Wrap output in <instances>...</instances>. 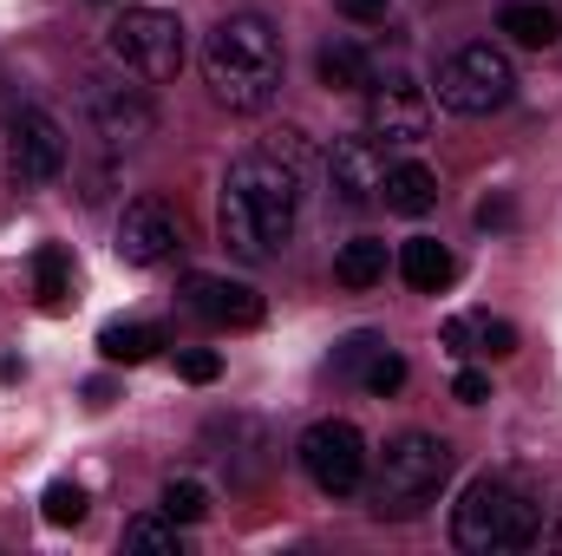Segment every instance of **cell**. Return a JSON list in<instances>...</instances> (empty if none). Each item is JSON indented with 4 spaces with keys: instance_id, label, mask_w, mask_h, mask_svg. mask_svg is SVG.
<instances>
[{
    "instance_id": "25",
    "label": "cell",
    "mask_w": 562,
    "mask_h": 556,
    "mask_svg": "<svg viewBox=\"0 0 562 556\" xmlns=\"http://www.w3.org/2000/svg\"><path fill=\"white\" fill-rule=\"evenodd\" d=\"M471 327H477V354H491V360L517 354V327L510 321H471Z\"/></svg>"
},
{
    "instance_id": "2",
    "label": "cell",
    "mask_w": 562,
    "mask_h": 556,
    "mask_svg": "<svg viewBox=\"0 0 562 556\" xmlns=\"http://www.w3.org/2000/svg\"><path fill=\"white\" fill-rule=\"evenodd\" d=\"M203 79L229 112H269L281 92V40L262 13H229L203 40Z\"/></svg>"
},
{
    "instance_id": "12",
    "label": "cell",
    "mask_w": 562,
    "mask_h": 556,
    "mask_svg": "<svg viewBox=\"0 0 562 556\" xmlns=\"http://www.w3.org/2000/svg\"><path fill=\"white\" fill-rule=\"evenodd\" d=\"M177 243H183V230H177V216H170L157 197L125 203V216H119V256H125L132 269H157V263H170Z\"/></svg>"
},
{
    "instance_id": "10",
    "label": "cell",
    "mask_w": 562,
    "mask_h": 556,
    "mask_svg": "<svg viewBox=\"0 0 562 556\" xmlns=\"http://www.w3.org/2000/svg\"><path fill=\"white\" fill-rule=\"evenodd\" d=\"M367 132L386 144H419L431 132V99H425L419 79H406V73L373 79L367 86Z\"/></svg>"
},
{
    "instance_id": "14",
    "label": "cell",
    "mask_w": 562,
    "mask_h": 556,
    "mask_svg": "<svg viewBox=\"0 0 562 556\" xmlns=\"http://www.w3.org/2000/svg\"><path fill=\"white\" fill-rule=\"evenodd\" d=\"M497 33H510L517 46L543 53V46L562 40V13L550 7V0H504V7H497Z\"/></svg>"
},
{
    "instance_id": "19",
    "label": "cell",
    "mask_w": 562,
    "mask_h": 556,
    "mask_svg": "<svg viewBox=\"0 0 562 556\" xmlns=\"http://www.w3.org/2000/svg\"><path fill=\"white\" fill-rule=\"evenodd\" d=\"M157 347H164V334L144 327V321H112V327L99 334V354H105L112 367H138V360H150Z\"/></svg>"
},
{
    "instance_id": "24",
    "label": "cell",
    "mask_w": 562,
    "mask_h": 556,
    "mask_svg": "<svg viewBox=\"0 0 562 556\" xmlns=\"http://www.w3.org/2000/svg\"><path fill=\"white\" fill-rule=\"evenodd\" d=\"M40 511H46V524H79L86 518V491L79 485H46Z\"/></svg>"
},
{
    "instance_id": "22",
    "label": "cell",
    "mask_w": 562,
    "mask_h": 556,
    "mask_svg": "<svg viewBox=\"0 0 562 556\" xmlns=\"http://www.w3.org/2000/svg\"><path fill=\"white\" fill-rule=\"evenodd\" d=\"M125 551H164V556H177V551H183L177 518H132V524H125Z\"/></svg>"
},
{
    "instance_id": "16",
    "label": "cell",
    "mask_w": 562,
    "mask_h": 556,
    "mask_svg": "<svg viewBox=\"0 0 562 556\" xmlns=\"http://www.w3.org/2000/svg\"><path fill=\"white\" fill-rule=\"evenodd\" d=\"M451 269H458V263H451V249H445L438 236H413V243L400 249V276L413 281L419 294H438V288L451 281Z\"/></svg>"
},
{
    "instance_id": "15",
    "label": "cell",
    "mask_w": 562,
    "mask_h": 556,
    "mask_svg": "<svg viewBox=\"0 0 562 556\" xmlns=\"http://www.w3.org/2000/svg\"><path fill=\"white\" fill-rule=\"evenodd\" d=\"M314 66H321V86H327V92H367V86H373V59H367L353 40H327Z\"/></svg>"
},
{
    "instance_id": "32",
    "label": "cell",
    "mask_w": 562,
    "mask_h": 556,
    "mask_svg": "<svg viewBox=\"0 0 562 556\" xmlns=\"http://www.w3.org/2000/svg\"><path fill=\"white\" fill-rule=\"evenodd\" d=\"M557 544H562V524H557Z\"/></svg>"
},
{
    "instance_id": "7",
    "label": "cell",
    "mask_w": 562,
    "mask_h": 556,
    "mask_svg": "<svg viewBox=\"0 0 562 556\" xmlns=\"http://www.w3.org/2000/svg\"><path fill=\"white\" fill-rule=\"evenodd\" d=\"M301 471L314 478V491L327 498H353L367 485V438L353 419H321L301 432Z\"/></svg>"
},
{
    "instance_id": "29",
    "label": "cell",
    "mask_w": 562,
    "mask_h": 556,
    "mask_svg": "<svg viewBox=\"0 0 562 556\" xmlns=\"http://www.w3.org/2000/svg\"><path fill=\"white\" fill-rule=\"evenodd\" d=\"M471 341H477V327H471V321H445V347H451V354H477Z\"/></svg>"
},
{
    "instance_id": "5",
    "label": "cell",
    "mask_w": 562,
    "mask_h": 556,
    "mask_svg": "<svg viewBox=\"0 0 562 556\" xmlns=\"http://www.w3.org/2000/svg\"><path fill=\"white\" fill-rule=\"evenodd\" d=\"M431 86H438V105H445V112H458V119H491V112H504V105L517 99V66H510L504 46L471 40V46H458V53L438 66Z\"/></svg>"
},
{
    "instance_id": "18",
    "label": "cell",
    "mask_w": 562,
    "mask_h": 556,
    "mask_svg": "<svg viewBox=\"0 0 562 556\" xmlns=\"http://www.w3.org/2000/svg\"><path fill=\"white\" fill-rule=\"evenodd\" d=\"M334 281H340V288H373V281H386V243H380V236H353V243H340V256H334Z\"/></svg>"
},
{
    "instance_id": "8",
    "label": "cell",
    "mask_w": 562,
    "mask_h": 556,
    "mask_svg": "<svg viewBox=\"0 0 562 556\" xmlns=\"http://www.w3.org/2000/svg\"><path fill=\"white\" fill-rule=\"evenodd\" d=\"M7 170H13V184H53L59 170H66V132H59V119L53 112H40V105H20L13 119H7Z\"/></svg>"
},
{
    "instance_id": "27",
    "label": "cell",
    "mask_w": 562,
    "mask_h": 556,
    "mask_svg": "<svg viewBox=\"0 0 562 556\" xmlns=\"http://www.w3.org/2000/svg\"><path fill=\"white\" fill-rule=\"evenodd\" d=\"M373 354H380V341H373V334H347V341H340V354H334V367H340V374H353V367H367Z\"/></svg>"
},
{
    "instance_id": "31",
    "label": "cell",
    "mask_w": 562,
    "mask_h": 556,
    "mask_svg": "<svg viewBox=\"0 0 562 556\" xmlns=\"http://www.w3.org/2000/svg\"><path fill=\"white\" fill-rule=\"evenodd\" d=\"M477 223H484V230H504V223H510V203H504V197L477 203Z\"/></svg>"
},
{
    "instance_id": "20",
    "label": "cell",
    "mask_w": 562,
    "mask_h": 556,
    "mask_svg": "<svg viewBox=\"0 0 562 556\" xmlns=\"http://www.w3.org/2000/svg\"><path fill=\"white\" fill-rule=\"evenodd\" d=\"M33 294H40V308H66V294H72V256L59 243L33 249Z\"/></svg>"
},
{
    "instance_id": "9",
    "label": "cell",
    "mask_w": 562,
    "mask_h": 556,
    "mask_svg": "<svg viewBox=\"0 0 562 556\" xmlns=\"http://www.w3.org/2000/svg\"><path fill=\"white\" fill-rule=\"evenodd\" d=\"M86 119H92V138L105 151H138L157 132V112L138 86H112V79H92L86 86Z\"/></svg>"
},
{
    "instance_id": "28",
    "label": "cell",
    "mask_w": 562,
    "mask_h": 556,
    "mask_svg": "<svg viewBox=\"0 0 562 556\" xmlns=\"http://www.w3.org/2000/svg\"><path fill=\"white\" fill-rule=\"evenodd\" d=\"M451 400H464V407H484V400H491V380H484L477 367H464V374L451 380Z\"/></svg>"
},
{
    "instance_id": "17",
    "label": "cell",
    "mask_w": 562,
    "mask_h": 556,
    "mask_svg": "<svg viewBox=\"0 0 562 556\" xmlns=\"http://www.w3.org/2000/svg\"><path fill=\"white\" fill-rule=\"evenodd\" d=\"M380 197H386V210H400V216H425V210L438 203V177H431L425 164H393Z\"/></svg>"
},
{
    "instance_id": "23",
    "label": "cell",
    "mask_w": 562,
    "mask_h": 556,
    "mask_svg": "<svg viewBox=\"0 0 562 556\" xmlns=\"http://www.w3.org/2000/svg\"><path fill=\"white\" fill-rule=\"evenodd\" d=\"M360 380H367V393H380V400H386V393H400V387H406V360L380 347V354L360 367Z\"/></svg>"
},
{
    "instance_id": "3",
    "label": "cell",
    "mask_w": 562,
    "mask_h": 556,
    "mask_svg": "<svg viewBox=\"0 0 562 556\" xmlns=\"http://www.w3.org/2000/svg\"><path fill=\"white\" fill-rule=\"evenodd\" d=\"M543 537V504L510 485V478H471L458 511H451V544L471 556H504V551H530Z\"/></svg>"
},
{
    "instance_id": "6",
    "label": "cell",
    "mask_w": 562,
    "mask_h": 556,
    "mask_svg": "<svg viewBox=\"0 0 562 556\" xmlns=\"http://www.w3.org/2000/svg\"><path fill=\"white\" fill-rule=\"evenodd\" d=\"M105 46H112V59L132 79H144V86H164V79L183 73V20L164 13V7H132L125 20H112Z\"/></svg>"
},
{
    "instance_id": "26",
    "label": "cell",
    "mask_w": 562,
    "mask_h": 556,
    "mask_svg": "<svg viewBox=\"0 0 562 556\" xmlns=\"http://www.w3.org/2000/svg\"><path fill=\"white\" fill-rule=\"evenodd\" d=\"M177 374H183L190 387H210V380L223 374V354H210V347H190V354L177 360Z\"/></svg>"
},
{
    "instance_id": "1",
    "label": "cell",
    "mask_w": 562,
    "mask_h": 556,
    "mask_svg": "<svg viewBox=\"0 0 562 556\" xmlns=\"http://www.w3.org/2000/svg\"><path fill=\"white\" fill-rule=\"evenodd\" d=\"M301 223V170L281 164L276 151H249L229 164L216 197V236L236 263H269L288 249Z\"/></svg>"
},
{
    "instance_id": "13",
    "label": "cell",
    "mask_w": 562,
    "mask_h": 556,
    "mask_svg": "<svg viewBox=\"0 0 562 556\" xmlns=\"http://www.w3.org/2000/svg\"><path fill=\"white\" fill-rule=\"evenodd\" d=\"M183 308L203 314L210 327H256L262 321V294L249 281H223V276H190L183 281Z\"/></svg>"
},
{
    "instance_id": "4",
    "label": "cell",
    "mask_w": 562,
    "mask_h": 556,
    "mask_svg": "<svg viewBox=\"0 0 562 556\" xmlns=\"http://www.w3.org/2000/svg\"><path fill=\"white\" fill-rule=\"evenodd\" d=\"M451 478V445L438 432H400L380 452V485H373V511L380 518H419L425 504L445 491Z\"/></svg>"
},
{
    "instance_id": "30",
    "label": "cell",
    "mask_w": 562,
    "mask_h": 556,
    "mask_svg": "<svg viewBox=\"0 0 562 556\" xmlns=\"http://www.w3.org/2000/svg\"><path fill=\"white\" fill-rule=\"evenodd\" d=\"M386 7H393V0H340L347 20H386Z\"/></svg>"
},
{
    "instance_id": "11",
    "label": "cell",
    "mask_w": 562,
    "mask_h": 556,
    "mask_svg": "<svg viewBox=\"0 0 562 556\" xmlns=\"http://www.w3.org/2000/svg\"><path fill=\"white\" fill-rule=\"evenodd\" d=\"M386 151L380 138L367 132V138H340L327 151V190H334V203H347V210H367V203H380V190H386Z\"/></svg>"
},
{
    "instance_id": "21",
    "label": "cell",
    "mask_w": 562,
    "mask_h": 556,
    "mask_svg": "<svg viewBox=\"0 0 562 556\" xmlns=\"http://www.w3.org/2000/svg\"><path fill=\"white\" fill-rule=\"evenodd\" d=\"M164 518H177V524H203V518H210V491H203L196 478H170V485H164Z\"/></svg>"
}]
</instances>
